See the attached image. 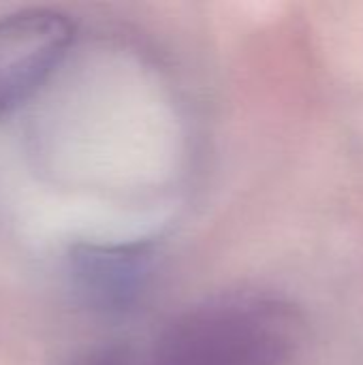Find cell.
Instances as JSON below:
<instances>
[{
    "mask_svg": "<svg viewBox=\"0 0 363 365\" xmlns=\"http://www.w3.org/2000/svg\"><path fill=\"white\" fill-rule=\"evenodd\" d=\"M304 338L300 312L263 295H231L197 306L143 346L131 365H287Z\"/></svg>",
    "mask_w": 363,
    "mask_h": 365,
    "instance_id": "cell-1",
    "label": "cell"
},
{
    "mask_svg": "<svg viewBox=\"0 0 363 365\" xmlns=\"http://www.w3.org/2000/svg\"><path fill=\"white\" fill-rule=\"evenodd\" d=\"M158 265V246L137 242H81L68 252V278L77 299L101 314L133 310L148 293Z\"/></svg>",
    "mask_w": 363,
    "mask_h": 365,
    "instance_id": "cell-2",
    "label": "cell"
},
{
    "mask_svg": "<svg viewBox=\"0 0 363 365\" xmlns=\"http://www.w3.org/2000/svg\"><path fill=\"white\" fill-rule=\"evenodd\" d=\"M75 38L73 21L53 9H24L0 19V111L30 98Z\"/></svg>",
    "mask_w": 363,
    "mask_h": 365,
    "instance_id": "cell-3",
    "label": "cell"
}]
</instances>
